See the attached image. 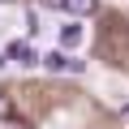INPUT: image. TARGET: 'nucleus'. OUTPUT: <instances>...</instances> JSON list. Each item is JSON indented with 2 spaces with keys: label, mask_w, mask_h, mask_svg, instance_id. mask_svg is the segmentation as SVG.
Masks as SVG:
<instances>
[{
  "label": "nucleus",
  "mask_w": 129,
  "mask_h": 129,
  "mask_svg": "<svg viewBox=\"0 0 129 129\" xmlns=\"http://www.w3.org/2000/svg\"><path fill=\"white\" fill-rule=\"evenodd\" d=\"M39 64L52 73H82V60H73L69 52H47V56H39Z\"/></svg>",
  "instance_id": "obj_1"
},
{
  "label": "nucleus",
  "mask_w": 129,
  "mask_h": 129,
  "mask_svg": "<svg viewBox=\"0 0 129 129\" xmlns=\"http://www.w3.org/2000/svg\"><path fill=\"white\" fill-rule=\"evenodd\" d=\"M47 5L60 9V13H73V17H90L99 9V0H47Z\"/></svg>",
  "instance_id": "obj_2"
},
{
  "label": "nucleus",
  "mask_w": 129,
  "mask_h": 129,
  "mask_svg": "<svg viewBox=\"0 0 129 129\" xmlns=\"http://www.w3.org/2000/svg\"><path fill=\"white\" fill-rule=\"evenodd\" d=\"M9 60H17V64H26V69H30V64H39V56H35V47L30 43H9Z\"/></svg>",
  "instance_id": "obj_3"
},
{
  "label": "nucleus",
  "mask_w": 129,
  "mask_h": 129,
  "mask_svg": "<svg viewBox=\"0 0 129 129\" xmlns=\"http://www.w3.org/2000/svg\"><path fill=\"white\" fill-rule=\"evenodd\" d=\"M60 43H64V47H78V43H82V26H64V30H60Z\"/></svg>",
  "instance_id": "obj_4"
},
{
  "label": "nucleus",
  "mask_w": 129,
  "mask_h": 129,
  "mask_svg": "<svg viewBox=\"0 0 129 129\" xmlns=\"http://www.w3.org/2000/svg\"><path fill=\"white\" fill-rule=\"evenodd\" d=\"M9 112H13V103H9L5 95H0V116H9Z\"/></svg>",
  "instance_id": "obj_5"
},
{
  "label": "nucleus",
  "mask_w": 129,
  "mask_h": 129,
  "mask_svg": "<svg viewBox=\"0 0 129 129\" xmlns=\"http://www.w3.org/2000/svg\"><path fill=\"white\" fill-rule=\"evenodd\" d=\"M120 116H125V120H129V103H125V108H120Z\"/></svg>",
  "instance_id": "obj_6"
}]
</instances>
